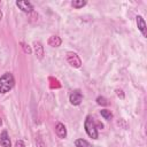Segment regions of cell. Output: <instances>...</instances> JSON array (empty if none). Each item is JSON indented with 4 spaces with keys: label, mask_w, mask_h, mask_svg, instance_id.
Returning a JSON list of instances; mask_svg holds the SVG:
<instances>
[{
    "label": "cell",
    "mask_w": 147,
    "mask_h": 147,
    "mask_svg": "<svg viewBox=\"0 0 147 147\" xmlns=\"http://www.w3.org/2000/svg\"><path fill=\"white\" fill-rule=\"evenodd\" d=\"M22 47H23V51H24L25 53H28V54H30V53L32 52L29 45H25V44H22Z\"/></svg>",
    "instance_id": "9a60e30c"
},
{
    "label": "cell",
    "mask_w": 147,
    "mask_h": 147,
    "mask_svg": "<svg viewBox=\"0 0 147 147\" xmlns=\"http://www.w3.org/2000/svg\"><path fill=\"white\" fill-rule=\"evenodd\" d=\"M67 61L69 62V64L74 68H79L82 65V61L79 59V56L74 53V52H69L67 53Z\"/></svg>",
    "instance_id": "3957f363"
},
{
    "label": "cell",
    "mask_w": 147,
    "mask_h": 147,
    "mask_svg": "<svg viewBox=\"0 0 147 147\" xmlns=\"http://www.w3.org/2000/svg\"><path fill=\"white\" fill-rule=\"evenodd\" d=\"M96 102H98V105H102V106L108 105L107 99H106V98H103V96H98V98H96Z\"/></svg>",
    "instance_id": "5bb4252c"
},
{
    "label": "cell",
    "mask_w": 147,
    "mask_h": 147,
    "mask_svg": "<svg viewBox=\"0 0 147 147\" xmlns=\"http://www.w3.org/2000/svg\"><path fill=\"white\" fill-rule=\"evenodd\" d=\"M15 84L14 76L10 72H6L0 77V93H7L9 92Z\"/></svg>",
    "instance_id": "6da1fadb"
},
{
    "label": "cell",
    "mask_w": 147,
    "mask_h": 147,
    "mask_svg": "<svg viewBox=\"0 0 147 147\" xmlns=\"http://www.w3.org/2000/svg\"><path fill=\"white\" fill-rule=\"evenodd\" d=\"M100 113H101V116H102L105 119H108V121H109V119L113 118V114H111L110 110H108V109H102Z\"/></svg>",
    "instance_id": "4fadbf2b"
},
{
    "label": "cell",
    "mask_w": 147,
    "mask_h": 147,
    "mask_svg": "<svg viewBox=\"0 0 147 147\" xmlns=\"http://www.w3.org/2000/svg\"><path fill=\"white\" fill-rule=\"evenodd\" d=\"M34 49H36V54H37L38 59H42V56H44V47L41 46L40 42H34Z\"/></svg>",
    "instance_id": "30bf717a"
},
{
    "label": "cell",
    "mask_w": 147,
    "mask_h": 147,
    "mask_svg": "<svg viewBox=\"0 0 147 147\" xmlns=\"http://www.w3.org/2000/svg\"><path fill=\"white\" fill-rule=\"evenodd\" d=\"M0 144L3 147H11V142L9 139V136L7 133V131H2L0 134Z\"/></svg>",
    "instance_id": "52a82bcc"
},
{
    "label": "cell",
    "mask_w": 147,
    "mask_h": 147,
    "mask_svg": "<svg viewBox=\"0 0 147 147\" xmlns=\"http://www.w3.org/2000/svg\"><path fill=\"white\" fill-rule=\"evenodd\" d=\"M55 132H56L57 137L61 138V139H64V138L67 137V129H65V126H64L62 123H57V124H56V126H55Z\"/></svg>",
    "instance_id": "8992f818"
},
{
    "label": "cell",
    "mask_w": 147,
    "mask_h": 147,
    "mask_svg": "<svg viewBox=\"0 0 147 147\" xmlns=\"http://www.w3.org/2000/svg\"><path fill=\"white\" fill-rule=\"evenodd\" d=\"M71 5H72V7L78 9V8H83L86 5V1H84V0H74L71 2Z\"/></svg>",
    "instance_id": "7c38bea8"
},
{
    "label": "cell",
    "mask_w": 147,
    "mask_h": 147,
    "mask_svg": "<svg viewBox=\"0 0 147 147\" xmlns=\"http://www.w3.org/2000/svg\"><path fill=\"white\" fill-rule=\"evenodd\" d=\"M1 17H2V13H1V10H0V20H1Z\"/></svg>",
    "instance_id": "ac0fdd59"
},
{
    "label": "cell",
    "mask_w": 147,
    "mask_h": 147,
    "mask_svg": "<svg viewBox=\"0 0 147 147\" xmlns=\"http://www.w3.org/2000/svg\"><path fill=\"white\" fill-rule=\"evenodd\" d=\"M116 94H117L121 99H124V93H123L122 90H116Z\"/></svg>",
    "instance_id": "e0dca14e"
},
{
    "label": "cell",
    "mask_w": 147,
    "mask_h": 147,
    "mask_svg": "<svg viewBox=\"0 0 147 147\" xmlns=\"http://www.w3.org/2000/svg\"><path fill=\"white\" fill-rule=\"evenodd\" d=\"M84 126H85V130H86V133L93 138V139H96L98 138V131H96V127H95V124L93 122V118L91 116H87L86 119H85V123H84Z\"/></svg>",
    "instance_id": "7a4b0ae2"
},
{
    "label": "cell",
    "mask_w": 147,
    "mask_h": 147,
    "mask_svg": "<svg viewBox=\"0 0 147 147\" xmlns=\"http://www.w3.org/2000/svg\"><path fill=\"white\" fill-rule=\"evenodd\" d=\"M136 21H137V25H138L139 31L142 33L144 37H146V36H147V33H146V23H145L144 18H142L141 16H137V17H136Z\"/></svg>",
    "instance_id": "ba28073f"
},
{
    "label": "cell",
    "mask_w": 147,
    "mask_h": 147,
    "mask_svg": "<svg viewBox=\"0 0 147 147\" xmlns=\"http://www.w3.org/2000/svg\"><path fill=\"white\" fill-rule=\"evenodd\" d=\"M16 6L24 13H31L33 7L29 1H16Z\"/></svg>",
    "instance_id": "5b68a950"
},
{
    "label": "cell",
    "mask_w": 147,
    "mask_h": 147,
    "mask_svg": "<svg viewBox=\"0 0 147 147\" xmlns=\"http://www.w3.org/2000/svg\"><path fill=\"white\" fill-rule=\"evenodd\" d=\"M1 124H2V121H1V118H0V126H1Z\"/></svg>",
    "instance_id": "d6986e66"
},
{
    "label": "cell",
    "mask_w": 147,
    "mask_h": 147,
    "mask_svg": "<svg viewBox=\"0 0 147 147\" xmlns=\"http://www.w3.org/2000/svg\"><path fill=\"white\" fill-rule=\"evenodd\" d=\"M69 100H70L71 105L78 106V105L82 102V100H83V94H82V92H80L79 90L72 91L71 94H70V96H69Z\"/></svg>",
    "instance_id": "277c9868"
},
{
    "label": "cell",
    "mask_w": 147,
    "mask_h": 147,
    "mask_svg": "<svg viewBox=\"0 0 147 147\" xmlns=\"http://www.w3.org/2000/svg\"><path fill=\"white\" fill-rule=\"evenodd\" d=\"M61 42H62V40L57 36H51L48 39V45L52 47H59L61 45Z\"/></svg>",
    "instance_id": "9c48e42d"
},
{
    "label": "cell",
    "mask_w": 147,
    "mask_h": 147,
    "mask_svg": "<svg viewBox=\"0 0 147 147\" xmlns=\"http://www.w3.org/2000/svg\"><path fill=\"white\" fill-rule=\"evenodd\" d=\"M75 145H76V147H92L91 144L88 141H86L85 139H77V140H75Z\"/></svg>",
    "instance_id": "8fae6325"
},
{
    "label": "cell",
    "mask_w": 147,
    "mask_h": 147,
    "mask_svg": "<svg viewBox=\"0 0 147 147\" xmlns=\"http://www.w3.org/2000/svg\"><path fill=\"white\" fill-rule=\"evenodd\" d=\"M15 147H25V145H24L23 140H17L15 144Z\"/></svg>",
    "instance_id": "2e32d148"
}]
</instances>
